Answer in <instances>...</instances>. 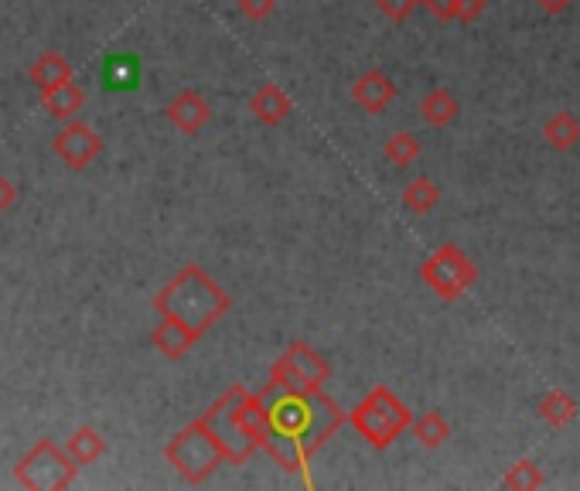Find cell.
I'll return each instance as SVG.
<instances>
[{
	"label": "cell",
	"instance_id": "cell-29",
	"mask_svg": "<svg viewBox=\"0 0 580 491\" xmlns=\"http://www.w3.org/2000/svg\"><path fill=\"white\" fill-rule=\"evenodd\" d=\"M536 4L546 11V14H560V11H567L573 0H536Z\"/></svg>",
	"mask_w": 580,
	"mask_h": 491
},
{
	"label": "cell",
	"instance_id": "cell-21",
	"mask_svg": "<svg viewBox=\"0 0 580 491\" xmlns=\"http://www.w3.org/2000/svg\"><path fill=\"white\" fill-rule=\"evenodd\" d=\"M417 157H420V140H417L414 133L400 130V133H393V137L386 140V161H390V164L409 167Z\"/></svg>",
	"mask_w": 580,
	"mask_h": 491
},
{
	"label": "cell",
	"instance_id": "cell-7",
	"mask_svg": "<svg viewBox=\"0 0 580 491\" xmlns=\"http://www.w3.org/2000/svg\"><path fill=\"white\" fill-rule=\"evenodd\" d=\"M328 379L331 365L307 341H291L284 356L270 365V385H277V390H325Z\"/></svg>",
	"mask_w": 580,
	"mask_h": 491
},
{
	"label": "cell",
	"instance_id": "cell-2",
	"mask_svg": "<svg viewBox=\"0 0 580 491\" xmlns=\"http://www.w3.org/2000/svg\"><path fill=\"white\" fill-rule=\"evenodd\" d=\"M229 307H232V297L209 276V270L198 263L182 266L154 294V310L167 314V318H178L198 338L209 331L222 314H229Z\"/></svg>",
	"mask_w": 580,
	"mask_h": 491
},
{
	"label": "cell",
	"instance_id": "cell-4",
	"mask_svg": "<svg viewBox=\"0 0 580 491\" xmlns=\"http://www.w3.org/2000/svg\"><path fill=\"white\" fill-rule=\"evenodd\" d=\"M409 419H414V413L390 385H372L359 406L346 413V424H352V430L375 450L393 447L409 430Z\"/></svg>",
	"mask_w": 580,
	"mask_h": 491
},
{
	"label": "cell",
	"instance_id": "cell-27",
	"mask_svg": "<svg viewBox=\"0 0 580 491\" xmlns=\"http://www.w3.org/2000/svg\"><path fill=\"white\" fill-rule=\"evenodd\" d=\"M14 201H18V185H14L11 178H4V174H0V212H8V208H14Z\"/></svg>",
	"mask_w": 580,
	"mask_h": 491
},
{
	"label": "cell",
	"instance_id": "cell-26",
	"mask_svg": "<svg viewBox=\"0 0 580 491\" xmlns=\"http://www.w3.org/2000/svg\"><path fill=\"white\" fill-rule=\"evenodd\" d=\"M455 4L458 0H420V8H427L437 21H455Z\"/></svg>",
	"mask_w": 580,
	"mask_h": 491
},
{
	"label": "cell",
	"instance_id": "cell-10",
	"mask_svg": "<svg viewBox=\"0 0 580 491\" xmlns=\"http://www.w3.org/2000/svg\"><path fill=\"white\" fill-rule=\"evenodd\" d=\"M352 99L365 113H383L396 99V83L383 73V68H369L352 83Z\"/></svg>",
	"mask_w": 580,
	"mask_h": 491
},
{
	"label": "cell",
	"instance_id": "cell-11",
	"mask_svg": "<svg viewBox=\"0 0 580 491\" xmlns=\"http://www.w3.org/2000/svg\"><path fill=\"white\" fill-rule=\"evenodd\" d=\"M250 113H253L263 127H281V123L294 113V99H291L277 83H263V86L250 96Z\"/></svg>",
	"mask_w": 580,
	"mask_h": 491
},
{
	"label": "cell",
	"instance_id": "cell-28",
	"mask_svg": "<svg viewBox=\"0 0 580 491\" xmlns=\"http://www.w3.org/2000/svg\"><path fill=\"white\" fill-rule=\"evenodd\" d=\"M133 76H136V68H133L130 62H123L120 68H113V65H110V86L117 83L120 89H127V86L133 83Z\"/></svg>",
	"mask_w": 580,
	"mask_h": 491
},
{
	"label": "cell",
	"instance_id": "cell-14",
	"mask_svg": "<svg viewBox=\"0 0 580 491\" xmlns=\"http://www.w3.org/2000/svg\"><path fill=\"white\" fill-rule=\"evenodd\" d=\"M28 79H31V86H39L42 92H48V89H55L68 79H76V68L62 52H45V55H39L31 62Z\"/></svg>",
	"mask_w": 580,
	"mask_h": 491
},
{
	"label": "cell",
	"instance_id": "cell-22",
	"mask_svg": "<svg viewBox=\"0 0 580 491\" xmlns=\"http://www.w3.org/2000/svg\"><path fill=\"white\" fill-rule=\"evenodd\" d=\"M502 488H512V491H536V488H543V471H539L533 461H516V465L505 471Z\"/></svg>",
	"mask_w": 580,
	"mask_h": 491
},
{
	"label": "cell",
	"instance_id": "cell-25",
	"mask_svg": "<svg viewBox=\"0 0 580 491\" xmlns=\"http://www.w3.org/2000/svg\"><path fill=\"white\" fill-rule=\"evenodd\" d=\"M482 14H485V0H458L455 4V21L461 24H474Z\"/></svg>",
	"mask_w": 580,
	"mask_h": 491
},
{
	"label": "cell",
	"instance_id": "cell-15",
	"mask_svg": "<svg viewBox=\"0 0 580 491\" xmlns=\"http://www.w3.org/2000/svg\"><path fill=\"white\" fill-rule=\"evenodd\" d=\"M65 454L76 461V468H89L107 454V440H102V434L96 427H79L65 440Z\"/></svg>",
	"mask_w": 580,
	"mask_h": 491
},
{
	"label": "cell",
	"instance_id": "cell-16",
	"mask_svg": "<svg viewBox=\"0 0 580 491\" xmlns=\"http://www.w3.org/2000/svg\"><path fill=\"white\" fill-rule=\"evenodd\" d=\"M458 113H461V102L455 99L451 89H444V86L430 89V92L424 96V102H420V117H424V123H430V127H448V123L458 120Z\"/></svg>",
	"mask_w": 580,
	"mask_h": 491
},
{
	"label": "cell",
	"instance_id": "cell-8",
	"mask_svg": "<svg viewBox=\"0 0 580 491\" xmlns=\"http://www.w3.org/2000/svg\"><path fill=\"white\" fill-rule=\"evenodd\" d=\"M52 151L68 171H86L102 154V137L86 120L76 117L52 137Z\"/></svg>",
	"mask_w": 580,
	"mask_h": 491
},
{
	"label": "cell",
	"instance_id": "cell-24",
	"mask_svg": "<svg viewBox=\"0 0 580 491\" xmlns=\"http://www.w3.org/2000/svg\"><path fill=\"white\" fill-rule=\"evenodd\" d=\"M239 14L250 18V21H266L273 11H277V0H236Z\"/></svg>",
	"mask_w": 580,
	"mask_h": 491
},
{
	"label": "cell",
	"instance_id": "cell-6",
	"mask_svg": "<svg viewBox=\"0 0 580 491\" xmlns=\"http://www.w3.org/2000/svg\"><path fill=\"white\" fill-rule=\"evenodd\" d=\"M420 280L424 284L444 301V304H455L464 291L474 287L478 280V266L464 257V250H458V246H440V250H434L424 266H420Z\"/></svg>",
	"mask_w": 580,
	"mask_h": 491
},
{
	"label": "cell",
	"instance_id": "cell-12",
	"mask_svg": "<svg viewBox=\"0 0 580 491\" xmlns=\"http://www.w3.org/2000/svg\"><path fill=\"white\" fill-rule=\"evenodd\" d=\"M198 341L201 338L188 325H182L178 318H167V314H161V325L151 335V345L157 348L164 359H185Z\"/></svg>",
	"mask_w": 580,
	"mask_h": 491
},
{
	"label": "cell",
	"instance_id": "cell-3",
	"mask_svg": "<svg viewBox=\"0 0 580 491\" xmlns=\"http://www.w3.org/2000/svg\"><path fill=\"white\" fill-rule=\"evenodd\" d=\"M164 461L175 468L182 474V481H188V484L209 481L222 465H229L226 447H222L212 419H209V410H205L201 416H195L188 427H182L175 437L167 440Z\"/></svg>",
	"mask_w": 580,
	"mask_h": 491
},
{
	"label": "cell",
	"instance_id": "cell-23",
	"mask_svg": "<svg viewBox=\"0 0 580 491\" xmlns=\"http://www.w3.org/2000/svg\"><path fill=\"white\" fill-rule=\"evenodd\" d=\"M375 8H380L390 21H406V18H414V11L420 8V0H375Z\"/></svg>",
	"mask_w": 580,
	"mask_h": 491
},
{
	"label": "cell",
	"instance_id": "cell-13",
	"mask_svg": "<svg viewBox=\"0 0 580 491\" xmlns=\"http://www.w3.org/2000/svg\"><path fill=\"white\" fill-rule=\"evenodd\" d=\"M86 107V89L76 83V79H68L48 92H42V110L58 120V123H68V120H76Z\"/></svg>",
	"mask_w": 580,
	"mask_h": 491
},
{
	"label": "cell",
	"instance_id": "cell-20",
	"mask_svg": "<svg viewBox=\"0 0 580 491\" xmlns=\"http://www.w3.org/2000/svg\"><path fill=\"white\" fill-rule=\"evenodd\" d=\"M440 201V188L430 182V178H414L406 188H403V205L409 208L414 216H427L434 212Z\"/></svg>",
	"mask_w": 580,
	"mask_h": 491
},
{
	"label": "cell",
	"instance_id": "cell-19",
	"mask_svg": "<svg viewBox=\"0 0 580 491\" xmlns=\"http://www.w3.org/2000/svg\"><path fill=\"white\" fill-rule=\"evenodd\" d=\"M543 140L554 151H573L580 144V120L573 113H554L543 123Z\"/></svg>",
	"mask_w": 580,
	"mask_h": 491
},
{
	"label": "cell",
	"instance_id": "cell-1",
	"mask_svg": "<svg viewBox=\"0 0 580 491\" xmlns=\"http://www.w3.org/2000/svg\"><path fill=\"white\" fill-rule=\"evenodd\" d=\"M266 444L277 468L307 478V458L325 447L341 427H346V410H341L325 390H277L266 382Z\"/></svg>",
	"mask_w": 580,
	"mask_h": 491
},
{
	"label": "cell",
	"instance_id": "cell-9",
	"mask_svg": "<svg viewBox=\"0 0 580 491\" xmlns=\"http://www.w3.org/2000/svg\"><path fill=\"white\" fill-rule=\"evenodd\" d=\"M164 117H167V123L175 127L178 133L195 137L205 123L212 120V107H209V99H205L201 92L182 89V92L164 107Z\"/></svg>",
	"mask_w": 580,
	"mask_h": 491
},
{
	"label": "cell",
	"instance_id": "cell-17",
	"mask_svg": "<svg viewBox=\"0 0 580 491\" xmlns=\"http://www.w3.org/2000/svg\"><path fill=\"white\" fill-rule=\"evenodd\" d=\"M536 413H539L554 430H563V427H570L573 419H577V400H573L570 393H563V390H550V393H546V396L536 403Z\"/></svg>",
	"mask_w": 580,
	"mask_h": 491
},
{
	"label": "cell",
	"instance_id": "cell-5",
	"mask_svg": "<svg viewBox=\"0 0 580 491\" xmlns=\"http://www.w3.org/2000/svg\"><path fill=\"white\" fill-rule=\"evenodd\" d=\"M76 461L52 437H42L14 465V481L28 491H65L76 484Z\"/></svg>",
	"mask_w": 580,
	"mask_h": 491
},
{
	"label": "cell",
	"instance_id": "cell-18",
	"mask_svg": "<svg viewBox=\"0 0 580 491\" xmlns=\"http://www.w3.org/2000/svg\"><path fill=\"white\" fill-rule=\"evenodd\" d=\"M409 430H414L417 444L427 447V450H437L440 444L451 440V424H448V419H444L437 410H427V413H420L417 419H409Z\"/></svg>",
	"mask_w": 580,
	"mask_h": 491
}]
</instances>
